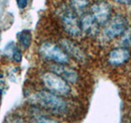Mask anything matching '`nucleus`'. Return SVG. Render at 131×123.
<instances>
[{"label":"nucleus","mask_w":131,"mask_h":123,"mask_svg":"<svg viewBox=\"0 0 131 123\" xmlns=\"http://www.w3.org/2000/svg\"><path fill=\"white\" fill-rule=\"evenodd\" d=\"M36 104L54 113H63L67 108V102L61 96L48 90H41L35 94Z\"/></svg>","instance_id":"1"},{"label":"nucleus","mask_w":131,"mask_h":123,"mask_svg":"<svg viewBox=\"0 0 131 123\" xmlns=\"http://www.w3.org/2000/svg\"><path fill=\"white\" fill-rule=\"evenodd\" d=\"M42 82L48 91L58 96H66L71 93V86L68 82L52 71L43 74Z\"/></svg>","instance_id":"2"},{"label":"nucleus","mask_w":131,"mask_h":123,"mask_svg":"<svg viewBox=\"0 0 131 123\" xmlns=\"http://www.w3.org/2000/svg\"><path fill=\"white\" fill-rule=\"evenodd\" d=\"M39 54L45 59L54 61L55 63L68 64L70 59L67 54L58 45L52 42H44L40 45Z\"/></svg>","instance_id":"3"},{"label":"nucleus","mask_w":131,"mask_h":123,"mask_svg":"<svg viewBox=\"0 0 131 123\" xmlns=\"http://www.w3.org/2000/svg\"><path fill=\"white\" fill-rule=\"evenodd\" d=\"M128 30V20L122 15H116L111 17L106 23L104 34L108 39H114L125 35Z\"/></svg>","instance_id":"4"},{"label":"nucleus","mask_w":131,"mask_h":123,"mask_svg":"<svg viewBox=\"0 0 131 123\" xmlns=\"http://www.w3.org/2000/svg\"><path fill=\"white\" fill-rule=\"evenodd\" d=\"M61 20L64 30L68 35L72 36H79L82 33L80 28V19L72 10L67 9L63 10L61 13Z\"/></svg>","instance_id":"5"},{"label":"nucleus","mask_w":131,"mask_h":123,"mask_svg":"<svg viewBox=\"0 0 131 123\" xmlns=\"http://www.w3.org/2000/svg\"><path fill=\"white\" fill-rule=\"evenodd\" d=\"M59 44L61 48L67 53L68 57H71L78 63H85L88 61L86 53L75 41L67 38H63L59 40Z\"/></svg>","instance_id":"6"},{"label":"nucleus","mask_w":131,"mask_h":123,"mask_svg":"<svg viewBox=\"0 0 131 123\" xmlns=\"http://www.w3.org/2000/svg\"><path fill=\"white\" fill-rule=\"evenodd\" d=\"M90 14L98 25L106 24L111 18L112 7L106 1L95 2L90 7Z\"/></svg>","instance_id":"7"},{"label":"nucleus","mask_w":131,"mask_h":123,"mask_svg":"<svg viewBox=\"0 0 131 123\" xmlns=\"http://www.w3.org/2000/svg\"><path fill=\"white\" fill-rule=\"evenodd\" d=\"M51 71L57 74V76L62 78L67 82L70 83H76L79 78L77 71L72 67H70L67 64L54 63L50 66Z\"/></svg>","instance_id":"8"},{"label":"nucleus","mask_w":131,"mask_h":123,"mask_svg":"<svg viewBox=\"0 0 131 123\" xmlns=\"http://www.w3.org/2000/svg\"><path fill=\"white\" fill-rule=\"evenodd\" d=\"M130 53L126 48H114L108 54V63L112 66H121L129 60Z\"/></svg>","instance_id":"9"},{"label":"nucleus","mask_w":131,"mask_h":123,"mask_svg":"<svg viewBox=\"0 0 131 123\" xmlns=\"http://www.w3.org/2000/svg\"><path fill=\"white\" fill-rule=\"evenodd\" d=\"M81 31L89 36H95L99 32V25L90 13L84 14L80 19Z\"/></svg>","instance_id":"10"},{"label":"nucleus","mask_w":131,"mask_h":123,"mask_svg":"<svg viewBox=\"0 0 131 123\" xmlns=\"http://www.w3.org/2000/svg\"><path fill=\"white\" fill-rule=\"evenodd\" d=\"M17 40L20 46L23 49H26L30 47L32 41L31 32L28 30H24L17 34Z\"/></svg>","instance_id":"11"},{"label":"nucleus","mask_w":131,"mask_h":123,"mask_svg":"<svg viewBox=\"0 0 131 123\" xmlns=\"http://www.w3.org/2000/svg\"><path fill=\"white\" fill-rule=\"evenodd\" d=\"M71 10L75 14L81 13L84 10L85 7L89 4V0H71Z\"/></svg>","instance_id":"12"},{"label":"nucleus","mask_w":131,"mask_h":123,"mask_svg":"<svg viewBox=\"0 0 131 123\" xmlns=\"http://www.w3.org/2000/svg\"><path fill=\"white\" fill-rule=\"evenodd\" d=\"M30 123H58L56 120L44 115H34L30 119Z\"/></svg>","instance_id":"13"},{"label":"nucleus","mask_w":131,"mask_h":123,"mask_svg":"<svg viewBox=\"0 0 131 123\" xmlns=\"http://www.w3.org/2000/svg\"><path fill=\"white\" fill-rule=\"evenodd\" d=\"M4 123H26L24 119L16 114L9 115L4 121Z\"/></svg>","instance_id":"14"},{"label":"nucleus","mask_w":131,"mask_h":123,"mask_svg":"<svg viewBox=\"0 0 131 123\" xmlns=\"http://www.w3.org/2000/svg\"><path fill=\"white\" fill-rule=\"evenodd\" d=\"M12 58L16 63H20L22 60V54L20 50H16L12 54Z\"/></svg>","instance_id":"15"},{"label":"nucleus","mask_w":131,"mask_h":123,"mask_svg":"<svg viewBox=\"0 0 131 123\" xmlns=\"http://www.w3.org/2000/svg\"><path fill=\"white\" fill-rule=\"evenodd\" d=\"M16 4L19 8L23 9L27 6V0H16Z\"/></svg>","instance_id":"16"},{"label":"nucleus","mask_w":131,"mask_h":123,"mask_svg":"<svg viewBox=\"0 0 131 123\" xmlns=\"http://www.w3.org/2000/svg\"><path fill=\"white\" fill-rule=\"evenodd\" d=\"M115 3H120V4H125V5H129L130 3V0H113Z\"/></svg>","instance_id":"17"},{"label":"nucleus","mask_w":131,"mask_h":123,"mask_svg":"<svg viewBox=\"0 0 131 123\" xmlns=\"http://www.w3.org/2000/svg\"><path fill=\"white\" fill-rule=\"evenodd\" d=\"M3 89H4V84L3 83V81L0 80V99H1V95L3 94Z\"/></svg>","instance_id":"18"}]
</instances>
